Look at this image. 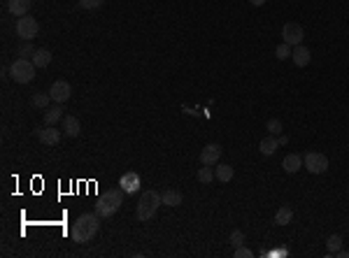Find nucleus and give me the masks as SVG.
Returning a JSON list of instances; mask_svg holds the SVG:
<instances>
[{"label": "nucleus", "mask_w": 349, "mask_h": 258, "mask_svg": "<svg viewBox=\"0 0 349 258\" xmlns=\"http://www.w3.org/2000/svg\"><path fill=\"white\" fill-rule=\"evenodd\" d=\"M98 230H100V217H98L96 212H86L72 223L70 238H72V242H77V244H86L96 238Z\"/></svg>", "instance_id": "1"}, {"label": "nucleus", "mask_w": 349, "mask_h": 258, "mask_svg": "<svg viewBox=\"0 0 349 258\" xmlns=\"http://www.w3.org/2000/svg\"><path fill=\"white\" fill-rule=\"evenodd\" d=\"M124 188L121 186H116V188H107V191H102L100 196L96 198V214L100 219H110V217H114L119 209H121V205H124Z\"/></svg>", "instance_id": "2"}, {"label": "nucleus", "mask_w": 349, "mask_h": 258, "mask_svg": "<svg viewBox=\"0 0 349 258\" xmlns=\"http://www.w3.org/2000/svg\"><path fill=\"white\" fill-rule=\"evenodd\" d=\"M161 205H163L161 193L158 191H145L140 196V203H137V209H135L137 219H140V221H149V219L158 212Z\"/></svg>", "instance_id": "3"}, {"label": "nucleus", "mask_w": 349, "mask_h": 258, "mask_svg": "<svg viewBox=\"0 0 349 258\" xmlns=\"http://www.w3.org/2000/svg\"><path fill=\"white\" fill-rule=\"evenodd\" d=\"M35 63L33 58H16L10 66V77L16 81V84H28V81L35 79Z\"/></svg>", "instance_id": "4"}, {"label": "nucleus", "mask_w": 349, "mask_h": 258, "mask_svg": "<svg viewBox=\"0 0 349 258\" xmlns=\"http://www.w3.org/2000/svg\"><path fill=\"white\" fill-rule=\"evenodd\" d=\"M14 31H16V37H21L24 42H31V40H35L37 31H40V24H37V19H33L31 14H26V16L16 19Z\"/></svg>", "instance_id": "5"}, {"label": "nucleus", "mask_w": 349, "mask_h": 258, "mask_svg": "<svg viewBox=\"0 0 349 258\" xmlns=\"http://www.w3.org/2000/svg\"><path fill=\"white\" fill-rule=\"evenodd\" d=\"M303 165L310 175H324L329 170V156L321 152H307L303 156Z\"/></svg>", "instance_id": "6"}, {"label": "nucleus", "mask_w": 349, "mask_h": 258, "mask_svg": "<svg viewBox=\"0 0 349 258\" xmlns=\"http://www.w3.org/2000/svg\"><path fill=\"white\" fill-rule=\"evenodd\" d=\"M282 40L286 42L289 47H298L303 45L305 40V31H303V26L296 24V21H286L282 28Z\"/></svg>", "instance_id": "7"}, {"label": "nucleus", "mask_w": 349, "mask_h": 258, "mask_svg": "<svg viewBox=\"0 0 349 258\" xmlns=\"http://www.w3.org/2000/svg\"><path fill=\"white\" fill-rule=\"evenodd\" d=\"M49 96H51V100H54V102L63 105V102L70 100V96H72V86L68 84L66 79H58V81H54V84H51Z\"/></svg>", "instance_id": "8"}, {"label": "nucleus", "mask_w": 349, "mask_h": 258, "mask_svg": "<svg viewBox=\"0 0 349 258\" xmlns=\"http://www.w3.org/2000/svg\"><path fill=\"white\" fill-rule=\"evenodd\" d=\"M221 144H214V142H210V144H205V147L200 149V163L202 165H219V158H221Z\"/></svg>", "instance_id": "9"}, {"label": "nucleus", "mask_w": 349, "mask_h": 258, "mask_svg": "<svg viewBox=\"0 0 349 258\" xmlns=\"http://www.w3.org/2000/svg\"><path fill=\"white\" fill-rule=\"evenodd\" d=\"M37 140L45 144V147H56L61 142V131L56 126H45V128H37Z\"/></svg>", "instance_id": "10"}, {"label": "nucleus", "mask_w": 349, "mask_h": 258, "mask_svg": "<svg viewBox=\"0 0 349 258\" xmlns=\"http://www.w3.org/2000/svg\"><path fill=\"white\" fill-rule=\"evenodd\" d=\"M63 112H66V110H63V105H58V102H56L54 107H47L45 114H42V121H45V126H56L58 121H63V117H66Z\"/></svg>", "instance_id": "11"}, {"label": "nucleus", "mask_w": 349, "mask_h": 258, "mask_svg": "<svg viewBox=\"0 0 349 258\" xmlns=\"http://www.w3.org/2000/svg\"><path fill=\"white\" fill-rule=\"evenodd\" d=\"M119 186L126 193H137L140 191V175H137V172H126V175H121Z\"/></svg>", "instance_id": "12"}, {"label": "nucleus", "mask_w": 349, "mask_h": 258, "mask_svg": "<svg viewBox=\"0 0 349 258\" xmlns=\"http://www.w3.org/2000/svg\"><path fill=\"white\" fill-rule=\"evenodd\" d=\"M291 58H294V66L305 68V66H310V61H312V51H310L305 45H298V47H294V51H291Z\"/></svg>", "instance_id": "13"}, {"label": "nucleus", "mask_w": 349, "mask_h": 258, "mask_svg": "<svg viewBox=\"0 0 349 258\" xmlns=\"http://www.w3.org/2000/svg\"><path fill=\"white\" fill-rule=\"evenodd\" d=\"M282 167L284 172H289V175H296V172L303 167V156H298V154H286L282 161Z\"/></svg>", "instance_id": "14"}, {"label": "nucleus", "mask_w": 349, "mask_h": 258, "mask_svg": "<svg viewBox=\"0 0 349 258\" xmlns=\"http://www.w3.org/2000/svg\"><path fill=\"white\" fill-rule=\"evenodd\" d=\"M63 133H66L68 137H77L81 133V123L77 117H70V114H66L63 117Z\"/></svg>", "instance_id": "15"}, {"label": "nucleus", "mask_w": 349, "mask_h": 258, "mask_svg": "<svg viewBox=\"0 0 349 258\" xmlns=\"http://www.w3.org/2000/svg\"><path fill=\"white\" fill-rule=\"evenodd\" d=\"M31 3L33 0H7V10L14 16H26L31 10Z\"/></svg>", "instance_id": "16"}, {"label": "nucleus", "mask_w": 349, "mask_h": 258, "mask_svg": "<svg viewBox=\"0 0 349 258\" xmlns=\"http://www.w3.org/2000/svg\"><path fill=\"white\" fill-rule=\"evenodd\" d=\"M277 149H279V142H277V137L275 135H268V137H263V140L258 142V152L263 154V156H273Z\"/></svg>", "instance_id": "17"}, {"label": "nucleus", "mask_w": 349, "mask_h": 258, "mask_svg": "<svg viewBox=\"0 0 349 258\" xmlns=\"http://www.w3.org/2000/svg\"><path fill=\"white\" fill-rule=\"evenodd\" d=\"M291 221H294V209L289 207V205H282L275 212V226H289Z\"/></svg>", "instance_id": "18"}, {"label": "nucleus", "mask_w": 349, "mask_h": 258, "mask_svg": "<svg viewBox=\"0 0 349 258\" xmlns=\"http://www.w3.org/2000/svg\"><path fill=\"white\" fill-rule=\"evenodd\" d=\"M161 200L166 207H177V205H182V193L175 191V188H168L161 193Z\"/></svg>", "instance_id": "19"}, {"label": "nucleus", "mask_w": 349, "mask_h": 258, "mask_svg": "<svg viewBox=\"0 0 349 258\" xmlns=\"http://www.w3.org/2000/svg\"><path fill=\"white\" fill-rule=\"evenodd\" d=\"M33 63H35V68H47L51 63V51L49 49H35Z\"/></svg>", "instance_id": "20"}, {"label": "nucleus", "mask_w": 349, "mask_h": 258, "mask_svg": "<svg viewBox=\"0 0 349 258\" xmlns=\"http://www.w3.org/2000/svg\"><path fill=\"white\" fill-rule=\"evenodd\" d=\"M214 177H217L219 182H223V184L231 182V179H233V167L226 165V163H219V167L214 170Z\"/></svg>", "instance_id": "21"}, {"label": "nucleus", "mask_w": 349, "mask_h": 258, "mask_svg": "<svg viewBox=\"0 0 349 258\" xmlns=\"http://www.w3.org/2000/svg\"><path fill=\"white\" fill-rule=\"evenodd\" d=\"M49 102H51V96L49 93H33V98H31V105L33 107H40V110H47L49 107Z\"/></svg>", "instance_id": "22"}, {"label": "nucleus", "mask_w": 349, "mask_h": 258, "mask_svg": "<svg viewBox=\"0 0 349 258\" xmlns=\"http://www.w3.org/2000/svg\"><path fill=\"white\" fill-rule=\"evenodd\" d=\"M326 247H329V256H335V253L342 249V238H340V235H329Z\"/></svg>", "instance_id": "23"}, {"label": "nucleus", "mask_w": 349, "mask_h": 258, "mask_svg": "<svg viewBox=\"0 0 349 258\" xmlns=\"http://www.w3.org/2000/svg\"><path fill=\"white\" fill-rule=\"evenodd\" d=\"M214 170L210 165H202L200 170H198V182H202V184H212L214 182Z\"/></svg>", "instance_id": "24"}, {"label": "nucleus", "mask_w": 349, "mask_h": 258, "mask_svg": "<svg viewBox=\"0 0 349 258\" xmlns=\"http://www.w3.org/2000/svg\"><path fill=\"white\" fill-rule=\"evenodd\" d=\"M291 51H294V47H289L286 42H282V45L275 47V56H277V61H286V58H291Z\"/></svg>", "instance_id": "25"}, {"label": "nucleus", "mask_w": 349, "mask_h": 258, "mask_svg": "<svg viewBox=\"0 0 349 258\" xmlns=\"http://www.w3.org/2000/svg\"><path fill=\"white\" fill-rule=\"evenodd\" d=\"M265 128H268V133H270V135H275V137H277L279 135V133H282V121H279V119H268V123H265Z\"/></svg>", "instance_id": "26"}, {"label": "nucleus", "mask_w": 349, "mask_h": 258, "mask_svg": "<svg viewBox=\"0 0 349 258\" xmlns=\"http://www.w3.org/2000/svg\"><path fill=\"white\" fill-rule=\"evenodd\" d=\"M105 5V0H79L81 10H98V7Z\"/></svg>", "instance_id": "27"}, {"label": "nucleus", "mask_w": 349, "mask_h": 258, "mask_svg": "<svg viewBox=\"0 0 349 258\" xmlns=\"http://www.w3.org/2000/svg\"><path fill=\"white\" fill-rule=\"evenodd\" d=\"M228 242H231L233 247H240V244H244V233H242V230H233L231 238H228Z\"/></svg>", "instance_id": "28"}, {"label": "nucleus", "mask_w": 349, "mask_h": 258, "mask_svg": "<svg viewBox=\"0 0 349 258\" xmlns=\"http://www.w3.org/2000/svg\"><path fill=\"white\" fill-rule=\"evenodd\" d=\"M16 54H19V58H28V56L35 54V49H33V45H28V42H24V45L16 49Z\"/></svg>", "instance_id": "29"}, {"label": "nucleus", "mask_w": 349, "mask_h": 258, "mask_svg": "<svg viewBox=\"0 0 349 258\" xmlns=\"http://www.w3.org/2000/svg\"><path fill=\"white\" fill-rule=\"evenodd\" d=\"M254 251L252 249H247L244 244H240V247H235V258H252Z\"/></svg>", "instance_id": "30"}, {"label": "nucleus", "mask_w": 349, "mask_h": 258, "mask_svg": "<svg viewBox=\"0 0 349 258\" xmlns=\"http://www.w3.org/2000/svg\"><path fill=\"white\" fill-rule=\"evenodd\" d=\"M254 7H261V5H265V0H249Z\"/></svg>", "instance_id": "31"}, {"label": "nucleus", "mask_w": 349, "mask_h": 258, "mask_svg": "<svg viewBox=\"0 0 349 258\" xmlns=\"http://www.w3.org/2000/svg\"><path fill=\"white\" fill-rule=\"evenodd\" d=\"M335 256H340V258H349V251H342V249H340V251L335 253Z\"/></svg>", "instance_id": "32"}]
</instances>
